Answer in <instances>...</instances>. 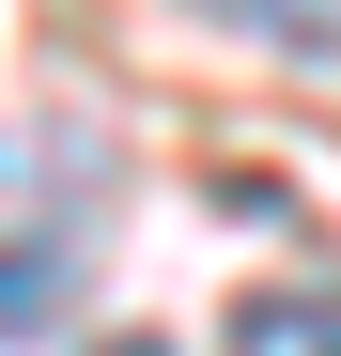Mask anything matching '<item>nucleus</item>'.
<instances>
[{
	"instance_id": "nucleus-1",
	"label": "nucleus",
	"mask_w": 341,
	"mask_h": 356,
	"mask_svg": "<svg viewBox=\"0 0 341 356\" xmlns=\"http://www.w3.org/2000/svg\"><path fill=\"white\" fill-rule=\"evenodd\" d=\"M78 264H93V217H47V232H16V248H0V341H47V325H63Z\"/></svg>"
},
{
	"instance_id": "nucleus-2",
	"label": "nucleus",
	"mask_w": 341,
	"mask_h": 356,
	"mask_svg": "<svg viewBox=\"0 0 341 356\" xmlns=\"http://www.w3.org/2000/svg\"><path fill=\"white\" fill-rule=\"evenodd\" d=\"M217 356H341V279H264L217 325Z\"/></svg>"
},
{
	"instance_id": "nucleus-3",
	"label": "nucleus",
	"mask_w": 341,
	"mask_h": 356,
	"mask_svg": "<svg viewBox=\"0 0 341 356\" xmlns=\"http://www.w3.org/2000/svg\"><path fill=\"white\" fill-rule=\"evenodd\" d=\"M202 16H233L264 47H341V0H202Z\"/></svg>"
},
{
	"instance_id": "nucleus-4",
	"label": "nucleus",
	"mask_w": 341,
	"mask_h": 356,
	"mask_svg": "<svg viewBox=\"0 0 341 356\" xmlns=\"http://www.w3.org/2000/svg\"><path fill=\"white\" fill-rule=\"evenodd\" d=\"M109 356H170V341H109Z\"/></svg>"
}]
</instances>
